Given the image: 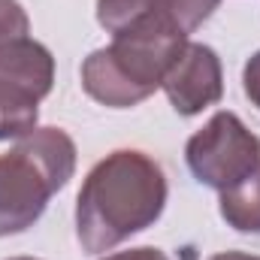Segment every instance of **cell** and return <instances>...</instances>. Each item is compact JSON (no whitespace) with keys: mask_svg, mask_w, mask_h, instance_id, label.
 <instances>
[{"mask_svg":"<svg viewBox=\"0 0 260 260\" xmlns=\"http://www.w3.org/2000/svg\"><path fill=\"white\" fill-rule=\"evenodd\" d=\"M167 176L154 157L118 148L97 160L76 197V236L88 254H103L148 230L167 206Z\"/></svg>","mask_w":260,"mask_h":260,"instance_id":"6da1fadb","label":"cell"},{"mask_svg":"<svg viewBox=\"0 0 260 260\" xmlns=\"http://www.w3.org/2000/svg\"><path fill=\"white\" fill-rule=\"evenodd\" d=\"M185 43L188 37L167 21L145 18L124 34H115L112 46L97 49L85 58L82 88L91 100L109 109H130L160 88Z\"/></svg>","mask_w":260,"mask_h":260,"instance_id":"7a4b0ae2","label":"cell"},{"mask_svg":"<svg viewBox=\"0 0 260 260\" xmlns=\"http://www.w3.org/2000/svg\"><path fill=\"white\" fill-rule=\"evenodd\" d=\"M76 173V142L61 127H37L0 154V236L30 230Z\"/></svg>","mask_w":260,"mask_h":260,"instance_id":"3957f363","label":"cell"},{"mask_svg":"<svg viewBox=\"0 0 260 260\" xmlns=\"http://www.w3.org/2000/svg\"><path fill=\"white\" fill-rule=\"evenodd\" d=\"M194 179L218 194L242 182L260 167V136L242 124L236 112H215L185 145Z\"/></svg>","mask_w":260,"mask_h":260,"instance_id":"277c9868","label":"cell"},{"mask_svg":"<svg viewBox=\"0 0 260 260\" xmlns=\"http://www.w3.org/2000/svg\"><path fill=\"white\" fill-rule=\"evenodd\" d=\"M0 79L43 100L55 85L52 52L30 37V18L18 0H0Z\"/></svg>","mask_w":260,"mask_h":260,"instance_id":"5b68a950","label":"cell"},{"mask_svg":"<svg viewBox=\"0 0 260 260\" xmlns=\"http://www.w3.org/2000/svg\"><path fill=\"white\" fill-rule=\"evenodd\" d=\"M160 88H164L170 106L185 118L200 115L203 109L215 106L224 97V70H221L218 52L206 43L188 40L185 49L170 64Z\"/></svg>","mask_w":260,"mask_h":260,"instance_id":"8992f818","label":"cell"},{"mask_svg":"<svg viewBox=\"0 0 260 260\" xmlns=\"http://www.w3.org/2000/svg\"><path fill=\"white\" fill-rule=\"evenodd\" d=\"M221 218L239 233H260V167L233 188L221 191Z\"/></svg>","mask_w":260,"mask_h":260,"instance_id":"52a82bcc","label":"cell"},{"mask_svg":"<svg viewBox=\"0 0 260 260\" xmlns=\"http://www.w3.org/2000/svg\"><path fill=\"white\" fill-rule=\"evenodd\" d=\"M37 118H40V100L0 79V139H21L30 130H37Z\"/></svg>","mask_w":260,"mask_h":260,"instance_id":"ba28073f","label":"cell"},{"mask_svg":"<svg viewBox=\"0 0 260 260\" xmlns=\"http://www.w3.org/2000/svg\"><path fill=\"white\" fill-rule=\"evenodd\" d=\"M218 3L221 0H151V9L160 21L188 37L218 9Z\"/></svg>","mask_w":260,"mask_h":260,"instance_id":"9c48e42d","label":"cell"},{"mask_svg":"<svg viewBox=\"0 0 260 260\" xmlns=\"http://www.w3.org/2000/svg\"><path fill=\"white\" fill-rule=\"evenodd\" d=\"M145 18H157L151 0H97V21L112 37L142 24Z\"/></svg>","mask_w":260,"mask_h":260,"instance_id":"30bf717a","label":"cell"},{"mask_svg":"<svg viewBox=\"0 0 260 260\" xmlns=\"http://www.w3.org/2000/svg\"><path fill=\"white\" fill-rule=\"evenodd\" d=\"M242 88H245V97L251 100V106L260 109V52H254L242 70Z\"/></svg>","mask_w":260,"mask_h":260,"instance_id":"8fae6325","label":"cell"},{"mask_svg":"<svg viewBox=\"0 0 260 260\" xmlns=\"http://www.w3.org/2000/svg\"><path fill=\"white\" fill-rule=\"evenodd\" d=\"M103 260H170L160 248H151V245H142V248H130V251H115V254H106Z\"/></svg>","mask_w":260,"mask_h":260,"instance_id":"7c38bea8","label":"cell"},{"mask_svg":"<svg viewBox=\"0 0 260 260\" xmlns=\"http://www.w3.org/2000/svg\"><path fill=\"white\" fill-rule=\"evenodd\" d=\"M209 260H260L257 254H245V251H221V254H212Z\"/></svg>","mask_w":260,"mask_h":260,"instance_id":"4fadbf2b","label":"cell"},{"mask_svg":"<svg viewBox=\"0 0 260 260\" xmlns=\"http://www.w3.org/2000/svg\"><path fill=\"white\" fill-rule=\"evenodd\" d=\"M9 260H37V257H9Z\"/></svg>","mask_w":260,"mask_h":260,"instance_id":"5bb4252c","label":"cell"}]
</instances>
